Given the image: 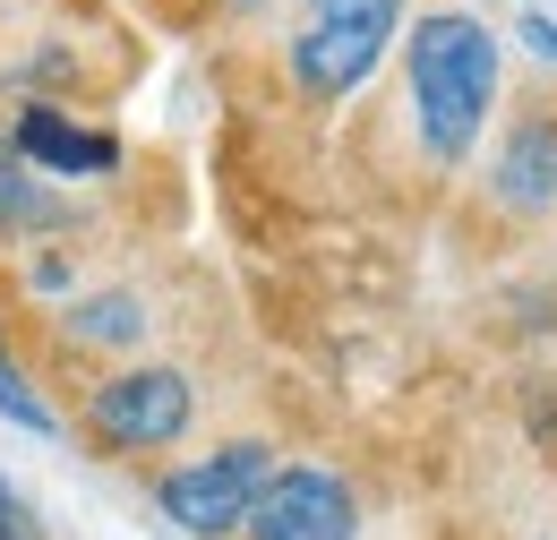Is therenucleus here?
Here are the masks:
<instances>
[{
	"label": "nucleus",
	"instance_id": "13",
	"mask_svg": "<svg viewBox=\"0 0 557 540\" xmlns=\"http://www.w3.org/2000/svg\"><path fill=\"white\" fill-rule=\"evenodd\" d=\"M223 9H258V0H223Z\"/></svg>",
	"mask_w": 557,
	"mask_h": 540
},
{
	"label": "nucleus",
	"instance_id": "11",
	"mask_svg": "<svg viewBox=\"0 0 557 540\" xmlns=\"http://www.w3.org/2000/svg\"><path fill=\"white\" fill-rule=\"evenodd\" d=\"M0 540H44V532H35V515H26V498H17L9 480H0Z\"/></svg>",
	"mask_w": 557,
	"mask_h": 540
},
{
	"label": "nucleus",
	"instance_id": "10",
	"mask_svg": "<svg viewBox=\"0 0 557 540\" xmlns=\"http://www.w3.org/2000/svg\"><path fill=\"white\" fill-rule=\"evenodd\" d=\"M0 412H9L17 429H52V412H44V404H35V395H26V378L9 369V352H0Z\"/></svg>",
	"mask_w": 557,
	"mask_h": 540
},
{
	"label": "nucleus",
	"instance_id": "6",
	"mask_svg": "<svg viewBox=\"0 0 557 540\" xmlns=\"http://www.w3.org/2000/svg\"><path fill=\"white\" fill-rule=\"evenodd\" d=\"M9 146H17V163H44V172H61V181H95V172L121 163V137L61 121V103H26L17 130H9Z\"/></svg>",
	"mask_w": 557,
	"mask_h": 540
},
{
	"label": "nucleus",
	"instance_id": "3",
	"mask_svg": "<svg viewBox=\"0 0 557 540\" xmlns=\"http://www.w3.org/2000/svg\"><path fill=\"white\" fill-rule=\"evenodd\" d=\"M86 438L103 446V455H163V446H181L189 438V420H198V386L181 378V369H163V360H129V369H112L103 386H86Z\"/></svg>",
	"mask_w": 557,
	"mask_h": 540
},
{
	"label": "nucleus",
	"instance_id": "8",
	"mask_svg": "<svg viewBox=\"0 0 557 540\" xmlns=\"http://www.w3.org/2000/svg\"><path fill=\"white\" fill-rule=\"evenodd\" d=\"M138 335H146V300L138 292H95V300L61 309V343H77V352H129Z\"/></svg>",
	"mask_w": 557,
	"mask_h": 540
},
{
	"label": "nucleus",
	"instance_id": "4",
	"mask_svg": "<svg viewBox=\"0 0 557 540\" xmlns=\"http://www.w3.org/2000/svg\"><path fill=\"white\" fill-rule=\"evenodd\" d=\"M267 480H275V446H267V438H232V446H214V455L172 464V472L154 480V506L189 540H232V532H249Z\"/></svg>",
	"mask_w": 557,
	"mask_h": 540
},
{
	"label": "nucleus",
	"instance_id": "7",
	"mask_svg": "<svg viewBox=\"0 0 557 540\" xmlns=\"http://www.w3.org/2000/svg\"><path fill=\"white\" fill-rule=\"evenodd\" d=\"M488 181H497V206H515V214L557 206V112L515 121V137H506V155H497Z\"/></svg>",
	"mask_w": 557,
	"mask_h": 540
},
{
	"label": "nucleus",
	"instance_id": "12",
	"mask_svg": "<svg viewBox=\"0 0 557 540\" xmlns=\"http://www.w3.org/2000/svg\"><path fill=\"white\" fill-rule=\"evenodd\" d=\"M523 35H532V52H549V61H557V26H549V17H532Z\"/></svg>",
	"mask_w": 557,
	"mask_h": 540
},
{
	"label": "nucleus",
	"instance_id": "9",
	"mask_svg": "<svg viewBox=\"0 0 557 540\" xmlns=\"http://www.w3.org/2000/svg\"><path fill=\"white\" fill-rule=\"evenodd\" d=\"M52 223H61V206L44 198L35 163H17V146L0 137V241L9 232H52Z\"/></svg>",
	"mask_w": 557,
	"mask_h": 540
},
{
	"label": "nucleus",
	"instance_id": "1",
	"mask_svg": "<svg viewBox=\"0 0 557 540\" xmlns=\"http://www.w3.org/2000/svg\"><path fill=\"white\" fill-rule=\"evenodd\" d=\"M497 103V35L463 9H437L412 26V121L437 163H463L481 146V121Z\"/></svg>",
	"mask_w": 557,
	"mask_h": 540
},
{
	"label": "nucleus",
	"instance_id": "2",
	"mask_svg": "<svg viewBox=\"0 0 557 540\" xmlns=\"http://www.w3.org/2000/svg\"><path fill=\"white\" fill-rule=\"evenodd\" d=\"M395 26H404V0H300L283 69H292V86L309 103H344L351 86L386 61Z\"/></svg>",
	"mask_w": 557,
	"mask_h": 540
},
{
	"label": "nucleus",
	"instance_id": "5",
	"mask_svg": "<svg viewBox=\"0 0 557 540\" xmlns=\"http://www.w3.org/2000/svg\"><path fill=\"white\" fill-rule=\"evenodd\" d=\"M249 540H360V506H351L344 472L326 464H283L249 515Z\"/></svg>",
	"mask_w": 557,
	"mask_h": 540
}]
</instances>
